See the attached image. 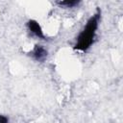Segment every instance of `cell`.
Listing matches in <instances>:
<instances>
[{
    "mask_svg": "<svg viewBox=\"0 0 123 123\" xmlns=\"http://www.w3.org/2000/svg\"><path fill=\"white\" fill-rule=\"evenodd\" d=\"M100 17H101V12L98 9L96 13H94L87 20L85 28L79 34V36L77 37L76 44L74 46V49L85 52L91 46V44L94 41V37H95L96 30L98 28Z\"/></svg>",
    "mask_w": 123,
    "mask_h": 123,
    "instance_id": "cell-1",
    "label": "cell"
},
{
    "mask_svg": "<svg viewBox=\"0 0 123 123\" xmlns=\"http://www.w3.org/2000/svg\"><path fill=\"white\" fill-rule=\"evenodd\" d=\"M27 27H28L29 31L32 34H34L36 37H37L38 38H41V39H45V36L43 34V31H42L40 25L37 23V21H36L34 19H30L27 22Z\"/></svg>",
    "mask_w": 123,
    "mask_h": 123,
    "instance_id": "cell-2",
    "label": "cell"
},
{
    "mask_svg": "<svg viewBox=\"0 0 123 123\" xmlns=\"http://www.w3.org/2000/svg\"><path fill=\"white\" fill-rule=\"evenodd\" d=\"M32 55L37 61L42 62L47 57V50L42 45L37 44V45H35V47L32 51Z\"/></svg>",
    "mask_w": 123,
    "mask_h": 123,
    "instance_id": "cell-3",
    "label": "cell"
},
{
    "mask_svg": "<svg viewBox=\"0 0 123 123\" xmlns=\"http://www.w3.org/2000/svg\"><path fill=\"white\" fill-rule=\"evenodd\" d=\"M80 3V1H76V0H66V1H61L59 2V4L61 6H65L67 8H73L76 5H78Z\"/></svg>",
    "mask_w": 123,
    "mask_h": 123,
    "instance_id": "cell-4",
    "label": "cell"
},
{
    "mask_svg": "<svg viewBox=\"0 0 123 123\" xmlns=\"http://www.w3.org/2000/svg\"><path fill=\"white\" fill-rule=\"evenodd\" d=\"M0 123H9V118L5 115L0 114Z\"/></svg>",
    "mask_w": 123,
    "mask_h": 123,
    "instance_id": "cell-5",
    "label": "cell"
}]
</instances>
